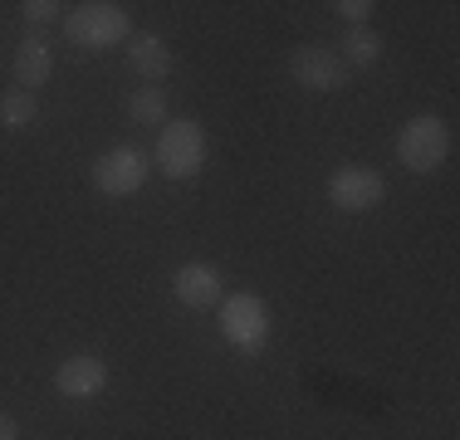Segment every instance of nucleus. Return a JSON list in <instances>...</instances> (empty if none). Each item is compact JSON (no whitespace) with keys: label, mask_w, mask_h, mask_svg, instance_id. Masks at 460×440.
I'll use <instances>...</instances> for the list:
<instances>
[{"label":"nucleus","mask_w":460,"mask_h":440,"mask_svg":"<svg viewBox=\"0 0 460 440\" xmlns=\"http://www.w3.org/2000/svg\"><path fill=\"white\" fill-rule=\"evenodd\" d=\"M40 118V98L35 93H25V88H10L5 98H0V128H10V132H20V128H30Z\"/></svg>","instance_id":"4468645a"},{"label":"nucleus","mask_w":460,"mask_h":440,"mask_svg":"<svg viewBox=\"0 0 460 440\" xmlns=\"http://www.w3.org/2000/svg\"><path fill=\"white\" fill-rule=\"evenodd\" d=\"M64 35H69L74 49L103 54V49H118V44L133 40V20L113 0H84V5L64 10Z\"/></svg>","instance_id":"f257e3e1"},{"label":"nucleus","mask_w":460,"mask_h":440,"mask_svg":"<svg viewBox=\"0 0 460 440\" xmlns=\"http://www.w3.org/2000/svg\"><path fill=\"white\" fill-rule=\"evenodd\" d=\"M128 118H133L137 128H167V88L147 84V88H133V98H128Z\"/></svg>","instance_id":"ddd939ff"},{"label":"nucleus","mask_w":460,"mask_h":440,"mask_svg":"<svg viewBox=\"0 0 460 440\" xmlns=\"http://www.w3.org/2000/svg\"><path fill=\"white\" fill-rule=\"evenodd\" d=\"M446 157H451V128H446L436 113H416L411 123L397 132V162L411 176L441 172Z\"/></svg>","instance_id":"f03ea898"},{"label":"nucleus","mask_w":460,"mask_h":440,"mask_svg":"<svg viewBox=\"0 0 460 440\" xmlns=\"http://www.w3.org/2000/svg\"><path fill=\"white\" fill-rule=\"evenodd\" d=\"M152 176V157L133 142H118V147H108L103 157L93 162V186L103 196H113V201H123V196H137L142 186H147Z\"/></svg>","instance_id":"39448f33"},{"label":"nucleus","mask_w":460,"mask_h":440,"mask_svg":"<svg viewBox=\"0 0 460 440\" xmlns=\"http://www.w3.org/2000/svg\"><path fill=\"white\" fill-rule=\"evenodd\" d=\"M289 74H294V84L309 88V93H333V88L348 84V64L338 59L333 44H319V40H314V44H299V49H294Z\"/></svg>","instance_id":"0eeeda50"},{"label":"nucleus","mask_w":460,"mask_h":440,"mask_svg":"<svg viewBox=\"0 0 460 440\" xmlns=\"http://www.w3.org/2000/svg\"><path fill=\"white\" fill-rule=\"evenodd\" d=\"M338 59L348 69H372L382 59V35L372 25H348V35L338 40Z\"/></svg>","instance_id":"f8f14e48"},{"label":"nucleus","mask_w":460,"mask_h":440,"mask_svg":"<svg viewBox=\"0 0 460 440\" xmlns=\"http://www.w3.org/2000/svg\"><path fill=\"white\" fill-rule=\"evenodd\" d=\"M64 10L69 5H59V0H25V5H20V15L30 20V25H54V20H64Z\"/></svg>","instance_id":"2eb2a0df"},{"label":"nucleus","mask_w":460,"mask_h":440,"mask_svg":"<svg viewBox=\"0 0 460 440\" xmlns=\"http://www.w3.org/2000/svg\"><path fill=\"white\" fill-rule=\"evenodd\" d=\"M49 74H54V49L40 30H30L15 49V84L25 88V93H35V88L49 84Z\"/></svg>","instance_id":"9d476101"},{"label":"nucleus","mask_w":460,"mask_h":440,"mask_svg":"<svg viewBox=\"0 0 460 440\" xmlns=\"http://www.w3.org/2000/svg\"><path fill=\"white\" fill-rule=\"evenodd\" d=\"M328 206H338V211L348 216H363L372 206H382V196H387V176L377 167H363V162H348V167H338L328 176Z\"/></svg>","instance_id":"423d86ee"},{"label":"nucleus","mask_w":460,"mask_h":440,"mask_svg":"<svg viewBox=\"0 0 460 440\" xmlns=\"http://www.w3.org/2000/svg\"><path fill=\"white\" fill-rule=\"evenodd\" d=\"M206 167V128L196 118H172L157 132V172L167 181H191Z\"/></svg>","instance_id":"7ed1b4c3"},{"label":"nucleus","mask_w":460,"mask_h":440,"mask_svg":"<svg viewBox=\"0 0 460 440\" xmlns=\"http://www.w3.org/2000/svg\"><path fill=\"white\" fill-rule=\"evenodd\" d=\"M221 338L240 357H255L270 343V304L260 294H230V299H221Z\"/></svg>","instance_id":"20e7f679"},{"label":"nucleus","mask_w":460,"mask_h":440,"mask_svg":"<svg viewBox=\"0 0 460 440\" xmlns=\"http://www.w3.org/2000/svg\"><path fill=\"white\" fill-rule=\"evenodd\" d=\"M128 64H133L137 79L162 84V79L172 74V49H167V40H157V35H133V40H128Z\"/></svg>","instance_id":"9b49d317"},{"label":"nucleus","mask_w":460,"mask_h":440,"mask_svg":"<svg viewBox=\"0 0 460 440\" xmlns=\"http://www.w3.org/2000/svg\"><path fill=\"white\" fill-rule=\"evenodd\" d=\"M54 387H59V396H69V401H93L108 387V362L93 357V352H74V357L59 362Z\"/></svg>","instance_id":"1a4fd4ad"},{"label":"nucleus","mask_w":460,"mask_h":440,"mask_svg":"<svg viewBox=\"0 0 460 440\" xmlns=\"http://www.w3.org/2000/svg\"><path fill=\"white\" fill-rule=\"evenodd\" d=\"M338 15H343L348 20V25H367V15H372V10H377V5H372V0H338Z\"/></svg>","instance_id":"dca6fc26"},{"label":"nucleus","mask_w":460,"mask_h":440,"mask_svg":"<svg viewBox=\"0 0 460 440\" xmlns=\"http://www.w3.org/2000/svg\"><path fill=\"white\" fill-rule=\"evenodd\" d=\"M172 294H177L181 308H216L226 299V279L211 260H186L177 274H172Z\"/></svg>","instance_id":"6e6552de"},{"label":"nucleus","mask_w":460,"mask_h":440,"mask_svg":"<svg viewBox=\"0 0 460 440\" xmlns=\"http://www.w3.org/2000/svg\"><path fill=\"white\" fill-rule=\"evenodd\" d=\"M0 440H20V426H15V416H5V411H0Z\"/></svg>","instance_id":"f3484780"}]
</instances>
